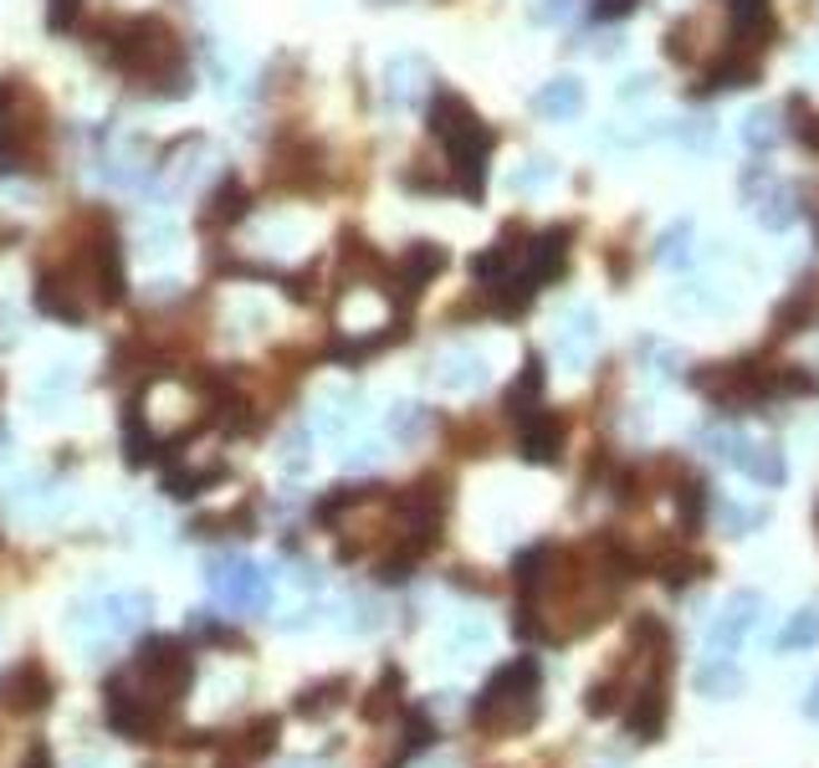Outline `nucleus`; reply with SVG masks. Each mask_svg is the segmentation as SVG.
Here are the masks:
<instances>
[{"instance_id": "nucleus-1", "label": "nucleus", "mask_w": 819, "mask_h": 768, "mask_svg": "<svg viewBox=\"0 0 819 768\" xmlns=\"http://www.w3.org/2000/svg\"><path fill=\"white\" fill-rule=\"evenodd\" d=\"M430 134L446 144L451 189H461V195H481L487 154H491V128L471 114V103L456 98V93H436V98H430Z\"/></svg>"}, {"instance_id": "nucleus-2", "label": "nucleus", "mask_w": 819, "mask_h": 768, "mask_svg": "<svg viewBox=\"0 0 819 768\" xmlns=\"http://www.w3.org/2000/svg\"><path fill=\"white\" fill-rule=\"evenodd\" d=\"M538 722V661L533 655H517L507 661L497 677L487 681V692L471 707V728L487 732V738H507V732H523Z\"/></svg>"}, {"instance_id": "nucleus-3", "label": "nucleus", "mask_w": 819, "mask_h": 768, "mask_svg": "<svg viewBox=\"0 0 819 768\" xmlns=\"http://www.w3.org/2000/svg\"><path fill=\"white\" fill-rule=\"evenodd\" d=\"M134 687H139L144 697H154L159 707H169L175 712L179 702H185L189 681H195V661L185 655V645L169 641V635H154V641L139 645V655H134V667L124 671Z\"/></svg>"}, {"instance_id": "nucleus-4", "label": "nucleus", "mask_w": 819, "mask_h": 768, "mask_svg": "<svg viewBox=\"0 0 819 768\" xmlns=\"http://www.w3.org/2000/svg\"><path fill=\"white\" fill-rule=\"evenodd\" d=\"M103 718L118 738L128 743H159L164 728H169V707H159L154 697H144L128 677H114L108 692H103Z\"/></svg>"}, {"instance_id": "nucleus-5", "label": "nucleus", "mask_w": 819, "mask_h": 768, "mask_svg": "<svg viewBox=\"0 0 819 768\" xmlns=\"http://www.w3.org/2000/svg\"><path fill=\"white\" fill-rule=\"evenodd\" d=\"M37 308L57 323H88V313L98 308V292L88 282V266L82 256H67V262L47 266L37 282Z\"/></svg>"}, {"instance_id": "nucleus-6", "label": "nucleus", "mask_w": 819, "mask_h": 768, "mask_svg": "<svg viewBox=\"0 0 819 768\" xmlns=\"http://www.w3.org/2000/svg\"><path fill=\"white\" fill-rule=\"evenodd\" d=\"M211 590L226 610H241V615H262L272 605V574L246 558H215L211 564Z\"/></svg>"}, {"instance_id": "nucleus-7", "label": "nucleus", "mask_w": 819, "mask_h": 768, "mask_svg": "<svg viewBox=\"0 0 819 768\" xmlns=\"http://www.w3.org/2000/svg\"><path fill=\"white\" fill-rule=\"evenodd\" d=\"M51 697H57V681H51V671L41 667L37 655L16 661V667L0 677V707H11V712H21V718L51 707Z\"/></svg>"}, {"instance_id": "nucleus-8", "label": "nucleus", "mask_w": 819, "mask_h": 768, "mask_svg": "<svg viewBox=\"0 0 819 768\" xmlns=\"http://www.w3.org/2000/svg\"><path fill=\"white\" fill-rule=\"evenodd\" d=\"M446 272V252L436 246V241H410L400 252V262L390 266V292H400L404 303L416 298L426 282H436Z\"/></svg>"}, {"instance_id": "nucleus-9", "label": "nucleus", "mask_w": 819, "mask_h": 768, "mask_svg": "<svg viewBox=\"0 0 819 768\" xmlns=\"http://www.w3.org/2000/svg\"><path fill=\"white\" fill-rule=\"evenodd\" d=\"M144 620H149V600H144V594H108V600L92 610V630H98V635H134Z\"/></svg>"}, {"instance_id": "nucleus-10", "label": "nucleus", "mask_w": 819, "mask_h": 768, "mask_svg": "<svg viewBox=\"0 0 819 768\" xmlns=\"http://www.w3.org/2000/svg\"><path fill=\"white\" fill-rule=\"evenodd\" d=\"M277 732H282V722L277 718H256V722H246L241 732H231V738H221V754L231 758V764H252V758H266L272 748H277Z\"/></svg>"}, {"instance_id": "nucleus-11", "label": "nucleus", "mask_w": 819, "mask_h": 768, "mask_svg": "<svg viewBox=\"0 0 819 768\" xmlns=\"http://www.w3.org/2000/svg\"><path fill=\"white\" fill-rule=\"evenodd\" d=\"M343 697H349V677H328V681H318V687H308V692L292 697V712L308 718V722H323L328 712H339L343 707Z\"/></svg>"}, {"instance_id": "nucleus-12", "label": "nucleus", "mask_w": 819, "mask_h": 768, "mask_svg": "<svg viewBox=\"0 0 819 768\" xmlns=\"http://www.w3.org/2000/svg\"><path fill=\"white\" fill-rule=\"evenodd\" d=\"M558 446H564V420L558 416H528L523 420V456L528 461H554Z\"/></svg>"}, {"instance_id": "nucleus-13", "label": "nucleus", "mask_w": 819, "mask_h": 768, "mask_svg": "<svg viewBox=\"0 0 819 768\" xmlns=\"http://www.w3.org/2000/svg\"><path fill=\"white\" fill-rule=\"evenodd\" d=\"M538 395H543V364H538V359H528L523 375L513 379V390H507V416H513L517 426H523L528 416H538V410H543Z\"/></svg>"}, {"instance_id": "nucleus-14", "label": "nucleus", "mask_w": 819, "mask_h": 768, "mask_svg": "<svg viewBox=\"0 0 819 768\" xmlns=\"http://www.w3.org/2000/svg\"><path fill=\"white\" fill-rule=\"evenodd\" d=\"M226 477V466L221 461H201V466H175V472H169V477H164V492H169V497H179V503H185V497H201V492H211L215 482Z\"/></svg>"}, {"instance_id": "nucleus-15", "label": "nucleus", "mask_w": 819, "mask_h": 768, "mask_svg": "<svg viewBox=\"0 0 819 768\" xmlns=\"http://www.w3.org/2000/svg\"><path fill=\"white\" fill-rule=\"evenodd\" d=\"M246 205H252V195H246V185L241 179H221V189H211V201H205V226H231V221H241L246 215Z\"/></svg>"}, {"instance_id": "nucleus-16", "label": "nucleus", "mask_w": 819, "mask_h": 768, "mask_svg": "<svg viewBox=\"0 0 819 768\" xmlns=\"http://www.w3.org/2000/svg\"><path fill=\"white\" fill-rule=\"evenodd\" d=\"M815 313H819V282H809V288H799L794 298H789V303L773 313V333H779V339H789V333H799V328H805Z\"/></svg>"}, {"instance_id": "nucleus-17", "label": "nucleus", "mask_w": 819, "mask_h": 768, "mask_svg": "<svg viewBox=\"0 0 819 768\" xmlns=\"http://www.w3.org/2000/svg\"><path fill=\"white\" fill-rule=\"evenodd\" d=\"M579 108H584V88L574 77H558V82H548L538 93V114H548V118H574Z\"/></svg>"}, {"instance_id": "nucleus-18", "label": "nucleus", "mask_w": 819, "mask_h": 768, "mask_svg": "<svg viewBox=\"0 0 819 768\" xmlns=\"http://www.w3.org/2000/svg\"><path fill=\"white\" fill-rule=\"evenodd\" d=\"M400 707V671H384V681H374V692L364 702V718L369 722H384Z\"/></svg>"}, {"instance_id": "nucleus-19", "label": "nucleus", "mask_w": 819, "mask_h": 768, "mask_svg": "<svg viewBox=\"0 0 819 768\" xmlns=\"http://www.w3.org/2000/svg\"><path fill=\"white\" fill-rule=\"evenodd\" d=\"M655 568H661V580H666V584H692L706 564H702V558H692V554H681V548H671V554L655 558Z\"/></svg>"}, {"instance_id": "nucleus-20", "label": "nucleus", "mask_w": 819, "mask_h": 768, "mask_svg": "<svg viewBox=\"0 0 819 768\" xmlns=\"http://www.w3.org/2000/svg\"><path fill=\"white\" fill-rule=\"evenodd\" d=\"M430 743H436V722H430L426 712H410V718H404V743H400V758L420 754V748H430Z\"/></svg>"}, {"instance_id": "nucleus-21", "label": "nucleus", "mask_w": 819, "mask_h": 768, "mask_svg": "<svg viewBox=\"0 0 819 768\" xmlns=\"http://www.w3.org/2000/svg\"><path fill=\"white\" fill-rule=\"evenodd\" d=\"M446 364H451L441 375L446 385H471V379H481V359H477V353H456V359H446Z\"/></svg>"}, {"instance_id": "nucleus-22", "label": "nucleus", "mask_w": 819, "mask_h": 768, "mask_svg": "<svg viewBox=\"0 0 819 768\" xmlns=\"http://www.w3.org/2000/svg\"><path fill=\"white\" fill-rule=\"evenodd\" d=\"M390 430H394V436H404V441H410V436H420V430H426V410H416V405H400V410L390 416Z\"/></svg>"}, {"instance_id": "nucleus-23", "label": "nucleus", "mask_w": 819, "mask_h": 768, "mask_svg": "<svg viewBox=\"0 0 819 768\" xmlns=\"http://www.w3.org/2000/svg\"><path fill=\"white\" fill-rule=\"evenodd\" d=\"M195 630H201L211 645H241V635L231 625H221V620H195Z\"/></svg>"}, {"instance_id": "nucleus-24", "label": "nucleus", "mask_w": 819, "mask_h": 768, "mask_svg": "<svg viewBox=\"0 0 819 768\" xmlns=\"http://www.w3.org/2000/svg\"><path fill=\"white\" fill-rule=\"evenodd\" d=\"M794 134H799L805 144H815V149H819V118L809 114V108H799V103H794Z\"/></svg>"}, {"instance_id": "nucleus-25", "label": "nucleus", "mask_w": 819, "mask_h": 768, "mask_svg": "<svg viewBox=\"0 0 819 768\" xmlns=\"http://www.w3.org/2000/svg\"><path fill=\"white\" fill-rule=\"evenodd\" d=\"M635 0H594V21H620V16H631Z\"/></svg>"}, {"instance_id": "nucleus-26", "label": "nucleus", "mask_w": 819, "mask_h": 768, "mask_svg": "<svg viewBox=\"0 0 819 768\" xmlns=\"http://www.w3.org/2000/svg\"><path fill=\"white\" fill-rule=\"evenodd\" d=\"M815 635H819V620H815V615H809V620H794V630H789V645H794V641H815Z\"/></svg>"}, {"instance_id": "nucleus-27", "label": "nucleus", "mask_w": 819, "mask_h": 768, "mask_svg": "<svg viewBox=\"0 0 819 768\" xmlns=\"http://www.w3.org/2000/svg\"><path fill=\"white\" fill-rule=\"evenodd\" d=\"M21 768H51V754L37 743V748H31V754H26V764H21Z\"/></svg>"}]
</instances>
